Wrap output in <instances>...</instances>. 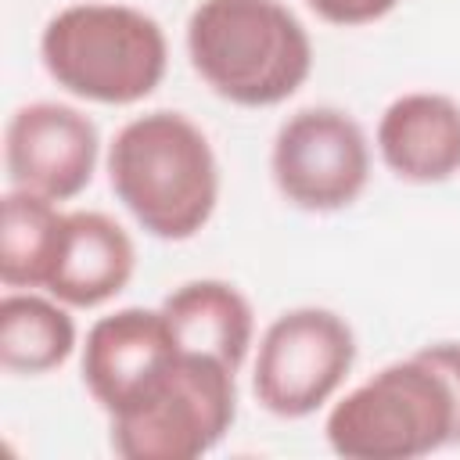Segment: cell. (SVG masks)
Returning <instances> with one entry per match:
<instances>
[{
    "mask_svg": "<svg viewBox=\"0 0 460 460\" xmlns=\"http://www.w3.org/2000/svg\"><path fill=\"white\" fill-rule=\"evenodd\" d=\"M65 216L58 201L7 187L0 201V280L11 291H43L61 248Z\"/></svg>",
    "mask_w": 460,
    "mask_h": 460,
    "instance_id": "obj_14",
    "label": "cell"
},
{
    "mask_svg": "<svg viewBox=\"0 0 460 460\" xmlns=\"http://www.w3.org/2000/svg\"><path fill=\"white\" fill-rule=\"evenodd\" d=\"M374 147L385 169L417 187L460 172V101L442 90H406L377 119Z\"/></svg>",
    "mask_w": 460,
    "mask_h": 460,
    "instance_id": "obj_10",
    "label": "cell"
},
{
    "mask_svg": "<svg viewBox=\"0 0 460 460\" xmlns=\"http://www.w3.org/2000/svg\"><path fill=\"white\" fill-rule=\"evenodd\" d=\"M137 273V244L129 230L97 208L65 216L58 259L47 277V295L72 309H97L122 295Z\"/></svg>",
    "mask_w": 460,
    "mask_h": 460,
    "instance_id": "obj_11",
    "label": "cell"
},
{
    "mask_svg": "<svg viewBox=\"0 0 460 460\" xmlns=\"http://www.w3.org/2000/svg\"><path fill=\"white\" fill-rule=\"evenodd\" d=\"M345 460H417L456 446V406L438 367L417 349L338 395L323 420Z\"/></svg>",
    "mask_w": 460,
    "mask_h": 460,
    "instance_id": "obj_4",
    "label": "cell"
},
{
    "mask_svg": "<svg viewBox=\"0 0 460 460\" xmlns=\"http://www.w3.org/2000/svg\"><path fill=\"white\" fill-rule=\"evenodd\" d=\"M162 313L183 352L212 356L234 370L255 349V309L248 295L219 277H194L162 298Z\"/></svg>",
    "mask_w": 460,
    "mask_h": 460,
    "instance_id": "obj_12",
    "label": "cell"
},
{
    "mask_svg": "<svg viewBox=\"0 0 460 460\" xmlns=\"http://www.w3.org/2000/svg\"><path fill=\"white\" fill-rule=\"evenodd\" d=\"M104 165L111 194L155 241L198 237L219 205V158L183 111L155 108L122 122Z\"/></svg>",
    "mask_w": 460,
    "mask_h": 460,
    "instance_id": "obj_1",
    "label": "cell"
},
{
    "mask_svg": "<svg viewBox=\"0 0 460 460\" xmlns=\"http://www.w3.org/2000/svg\"><path fill=\"white\" fill-rule=\"evenodd\" d=\"M180 352L162 305H122L90 323L79 345L83 385L108 417H119L165 381Z\"/></svg>",
    "mask_w": 460,
    "mask_h": 460,
    "instance_id": "obj_9",
    "label": "cell"
},
{
    "mask_svg": "<svg viewBox=\"0 0 460 460\" xmlns=\"http://www.w3.org/2000/svg\"><path fill=\"white\" fill-rule=\"evenodd\" d=\"M79 331L72 305L47 291H4L0 298V367L18 377H43L72 359Z\"/></svg>",
    "mask_w": 460,
    "mask_h": 460,
    "instance_id": "obj_13",
    "label": "cell"
},
{
    "mask_svg": "<svg viewBox=\"0 0 460 460\" xmlns=\"http://www.w3.org/2000/svg\"><path fill=\"white\" fill-rule=\"evenodd\" d=\"M97 162V122L75 104L29 101L11 111L4 129V169L11 187L61 205L93 183Z\"/></svg>",
    "mask_w": 460,
    "mask_h": 460,
    "instance_id": "obj_8",
    "label": "cell"
},
{
    "mask_svg": "<svg viewBox=\"0 0 460 460\" xmlns=\"http://www.w3.org/2000/svg\"><path fill=\"white\" fill-rule=\"evenodd\" d=\"M198 79L237 108H273L313 72V40L284 0H198L183 29Z\"/></svg>",
    "mask_w": 460,
    "mask_h": 460,
    "instance_id": "obj_2",
    "label": "cell"
},
{
    "mask_svg": "<svg viewBox=\"0 0 460 460\" xmlns=\"http://www.w3.org/2000/svg\"><path fill=\"white\" fill-rule=\"evenodd\" d=\"M40 61L65 93L126 108L147 101L162 86L169 40L158 18L133 4L79 0L47 18Z\"/></svg>",
    "mask_w": 460,
    "mask_h": 460,
    "instance_id": "obj_3",
    "label": "cell"
},
{
    "mask_svg": "<svg viewBox=\"0 0 460 460\" xmlns=\"http://www.w3.org/2000/svg\"><path fill=\"white\" fill-rule=\"evenodd\" d=\"M420 352L438 367V374L446 377V385L453 392V406H456V446H460V341H428V345H420Z\"/></svg>",
    "mask_w": 460,
    "mask_h": 460,
    "instance_id": "obj_16",
    "label": "cell"
},
{
    "mask_svg": "<svg viewBox=\"0 0 460 460\" xmlns=\"http://www.w3.org/2000/svg\"><path fill=\"white\" fill-rule=\"evenodd\" d=\"M237 420V370L180 352L165 381L133 410L108 417L122 460H194L212 453Z\"/></svg>",
    "mask_w": 460,
    "mask_h": 460,
    "instance_id": "obj_5",
    "label": "cell"
},
{
    "mask_svg": "<svg viewBox=\"0 0 460 460\" xmlns=\"http://www.w3.org/2000/svg\"><path fill=\"white\" fill-rule=\"evenodd\" d=\"M356 331L327 305L277 313L252 349V395L280 417L302 420L323 410L356 367Z\"/></svg>",
    "mask_w": 460,
    "mask_h": 460,
    "instance_id": "obj_6",
    "label": "cell"
},
{
    "mask_svg": "<svg viewBox=\"0 0 460 460\" xmlns=\"http://www.w3.org/2000/svg\"><path fill=\"white\" fill-rule=\"evenodd\" d=\"M309 11L327 22V25H341V29H356V25H374L381 18H388L399 0H305Z\"/></svg>",
    "mask_w": 460,
    "mask_h": 460,
    "instance_id": "obj_15",
    "label": "cell"
},
{
    "mask_svg": "<svg viewBox=\"0 0 460 460\" xmlns=\"http://www.w3.org/2000/svg\"><path fill=\"white\" fill-rule=\"evenodd\" d=\"M370 140L356 115L334 104L291 111L270 144V176L277 194L302 212H341L370 183Z\"/></svg>",
    "mask_w": 460,
    "mask_h": 460,
    "instance_id": "obj_7",
    "label": "cell"
}]
</instances>
